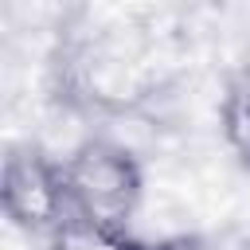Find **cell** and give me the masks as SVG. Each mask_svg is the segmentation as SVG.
I'll return each instance as SVG.
<instances>
[{
  "mask_svg": "<svg viewBox=\"0 0 250 250\" xmlns=\"http://www.w3.org/2000/svg\"><path fill=\"white\" fill-rule=\"evenodd\" d=\"M62 184L70 219L133 230L145 203V168L133 148L109 137H86L62 156Z\"/></svg>",
  "mask_w": 250,
  "mask_h": 250,
  "instance_id": "6da1fadb",
  "label": "cell"
},
{
  "mask_svg": "<svg viewBox=\"0 0 250 250\" xmlns=\"http://www.w3.org/2000/svg\"><path fill=\"white\" fill-rule=\"evenodd\" d=\"M0 207L16 230L31 238H51L70 219L62 156H51L31 141L12 145L0 172Z\"/></svg>",
  "mask_w": 250,
  "mask_h": 250,
  "instance_id": "7a4b0ae2",
  "label": "cell"
},
{
  "mask_svg": "<svg viewBox=\"0 0 250 250\" xmlns=\"http://www.w3.org/2000/svg\"><path fill=\"white\" fill-rule=\"evenodd\" d=\"M219 133L227 152L238 160V168L250 172V59L234 66V74L223 86L219 98Z\"/></svg>",
  "mask_w": 250,
  "mask_h": 250,
  "instance_id": "3957f363",
  "label": "cell"
},
{
  "mask_svg": "<svg viewBox=\"0 0 250 250\" xmlns=\"http://www.w3.org/2000/svg\"><path fill=\"white\" fill-rule=\"evenodd\" d=\"M47 250H156V242H145L133 230H113V227H98L86 219H66L47 238Z\"/></svg>",
  "mask_w": 250,
  "mask_h": 250,
  "instance_id": "277c9868",
  "label": "cell"
}]
</instances>
